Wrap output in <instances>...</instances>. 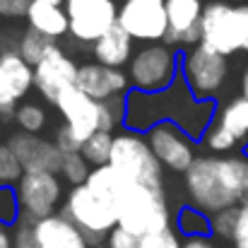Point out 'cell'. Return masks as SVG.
Segmentation results:
<instances>
[{"instance_id": "obj_1", "label": "cell", "mask_w": 248, "mask_h": 248, "mask_svg": "<svg viewBox=\"0 0 248 248\" xmlns=\"http://www.w3.org/2000/svg\"><path fill=\"white\" fill-rule=\"evenodd\" d=\"M217 101H198L183 75L176 78V82L164 92H138L130 89L125 96V130L147 135L159 123H173L183 133L190 135L193 142H200L207 133V128L215 123Z\"/></svg>"}, {"instance_id": "obj_2", "label": "cell", "mask_w": 248, "mask_h": 248, "mask_svg": "<svg viewBox=\"0 0 248 248\" xmlns=\"http://www.w3.org/2000/svg\"><path fill=\"white\" fill-rule=\"evenodd\" d=\"M188 205L198 207L207 217L239 207L248 198V159L244 155L198 157L186 171Z\"/></svg>"}, {"instance_id": "obj_3", "label": "cell", "mask_w": 248, "mask_h": 248, "mask_svg": "<svg viewBox=\"0 0 248 248\" xmlns=\"http://www.w3.org/2000/svg\"><path fill=\"white\" fill-rule=\"evenodd\" d=\"M113 210H116L118 227L140 239L171 227V210L164 190H155L133 181H123Z\"/></svg>"}, {"instance_id": "obj_4", "label": "cell", "mask_w": 248, "mask_h": 248, "mask_svg": "<svg viewBox=\"0 0 248 248\" xmlns=\"http://www.w3.org/2000/svg\"><path fill=\"white\" fill-rule=\"evenodd\" d=\"M202 46L219 56L236 51L248 53V5H229L224 0L205 2L202 12Z\"/></svg>"}, {"instance_id": "obj_5", "label": "cell", "mask_w": 248, "mask_h": 248, "mask_svg": "<svg viewBox=\"0 0 248 248\" xmlns=\"http://www.w3.org/2000/svg\"><path fill=\"white\" fill-rule=\"evenodd\" d=\"M108 166H113L125 181H133L155 190H164V166L155 157L147 138L140 133H133V130L116 133Z\"/></svg>"}, {"instance_id": "obj_6", "label": "cell", "mask_w": 248, "mask_h": 248, "mask_svg": "<svg viewBox=\"0 0 248 248\" xmlns=\"http://www.w3.org/2000/svg\"><path fill=\"white\" fill-rule=\"evenodd\" d=\"M181 63L183 56L169 44H147L135 51L128 65V78L138 92H164L181 75Z\"/></svg>"}, {"instance_id": "obj_7", "label": "cell", "mask_w": 248, "mask_h": 248, "mask_svg": "<svg viewBox=\"0 0 248 248\" xmlns=\"http://www.w3.org/2000/svg\"><path fill=\"white\" fill-rule=\"evenodd\" d=\"M61 215L68 217L92 248H101V244L108 239V234L118 227L116 212L111 205H106L101 198H96L87 186H75L61 207Z\"/></svg>"}, {"instance_id": "obj_8", "label": "cell", "mask_w": 248, "mask_h": 248, "mask_svg": "<svg viewBox=\"0 0 248 248\" xmlns=\"http://www.w3.org/2000/svg\"><path fill=\"white\" fill-rule=\"evenodd\" d=\"M181 75L198 101H207V99H215V94L222 89L229 75V63L224 56L198 44L195 48H188L183 53Z\"/></svg>"}, {"instance_id": "obj_9", "label": "cell", "mask_w": 248, "mask_h": 248, "mask_svg": "<svg viewBox=\"0 0 248 248\" xmlns=\"http://www.w3.org/2000/svg\"><path fill=\"white\" fill-rule=\"evenodd\" d=\"M15 190L22 205V219L29 224L61 212L58 207L63 202V183L58 173H24Z\"/></svg>"}, {"instance_id": "obj_10", "label": "cell", "mask_w": 248, "mask_h": 248, "mask_svg": "<svg viewBox=\"0 0 248 248\" xmlns=\"http://www.w3.org/2000/svg\"><path fill=\"white\" fill-rule=\"evenodd\" d=\"M118 24L133 36V41L164 44L169 34L166 0H123Z\"/></svg>"}, {"instance_id": "obj_11", "label": "cell", "mask_w": 248, "mask_h": 248, "mask_svg": "<svg viewBox=\"0 0 248 248\" xmlns=\"http://www.w3.org/2000/svg\"><path fill=\"white\" fill-rule=\"evenodd\" d=\"M80 63L58 44L46 53V58L34 68V89L51 104L58 101V96L78 84Z\"/></svg>"}, {"instance_id": "obj_12", "label": "cell", "mask_w": 248, "mask_h": 248, "mask_svg": "<svg viewBox=\"0 0 248 248\" xmlns=\"http://www.w3.org/2000/svg\"><path fill=\"white\" fill-rule=\"evenodd\" d=\"M145 138H147L155 157L159 159V164L169 171H173V173L186 176V171L198 159L195 157V142L190 140L188 133H183L173 123H159Z\"/></svg>"}, {"instance_id": "obj_13", "label": "cell", "mask_w": 248, "mask_h": 248, "mask_svg": "<svg viewBox=\"0 0 248 248\" xmlns=\"http://www.w3.org/2000/svg\"><path fill=\"white\" fill-rule=\"evenodd\" d=\"M10 150L19 159L24 173H61L63 169V152L56 147L53 140L29 133H12L7 140Z\"/></svg>"}, {"instance_id": "obj_14", "label": "cell", "mask_w": 248, "mask_h": 248, "mask_svg": "<svg viewBox=\"0 0 248 248\" xmlns=\"http://www.w3.org/2000/svg\"><path fill=\"white\" fill-rule=\"evenodd\" d=\"M202 0H166V15H169V34L164 44L171 48H195L202 44Z\"/></svg>"}, {"instance_id": "obj_15", "label": "cell", "mask_w": 248, "mask_h": 248, "mask_svg": "<svg viewBox=\"0 0 248 248\" xmlns=\"http://www.w3.org/2000/svg\"><path fill=\"white\" fill-rule=\"evenodd\" d=\"M75 87L80 92H84L89 99H94L96 104L116 99V96H128V92L133 89L128 73L116 70V68H104L94 61L80 65Z\"/></svg>"}, {"instance_id": "obj_16", "label": "cell", "mask_w": 248, "mask_h": 248, "mask_svg": "<svg viewBox=\"0 0 248 248\" xmlns=\"http://www.w3.org/2000/svg\"><path fill=\"white\" fill-rule=\"evenodd\" d=\"M121 2L116 0H99L80 12L70 15V39L75 44H96L104 34H108L118 24Z\"/></svg>"}, {"instance_id": "obj_17", "label": "cell", "mask_w": 248, "mask_h": 248, "mask_svg": "<svg viewBox=\"0 0 248 248\" xmlns=\"http://www.w3.org/2000/svg\"><path fill=\"white\" fill-rule=\"evenodd\" d=\"M53 106L61 111L65 125L78 135L82 145L99 130V104L89 99L84 92H80L78 87L65 89Z\"/></svg>"}, {"instance_id": "obj_18", "label": "cell", "mask_w": 248, "mask_h": 248, "mask_svg": "<svg viewBox=\"0 0 248 248\" xmlns=\"http://www.w3.org/2000/svg\"><path fill=\"white\" fill-rule=\"evenodd\" d=\"M27 27L36 29L48 39L70 36V17L65 12V0H34L27 15Z\"/></svg>"}, {"instance_id": "obj_19", "label": "cell", "mask_w": 248, "mask_h": 248, "mask_svg": "<svg viewBox=\"0 0 248 248\" xmlns=\"http://www.w3.org/2000/svg\"><path fill=\"white\" fill-rule=\"evenodd\" d=\"M34 234L41 248H92L84 234L61 212L34 224Z\"/></svg>"}, {"instance_id": "obj_20", "label": "cell", "mask_w": 248, "mask_h": 248, "mask_svg": "<svg viewBox=\"0 0 248 248\" xmlns=\"http://www.w3.org/2000/svg\"><path fill=\"white\" fill-rule=\"evenodd\" d=\"M133 36L116 24L108 34H104L96 44H92V58L94 63L104 65V68H116L123 70V65H130L135 51H133Z\"/></svg>"}, {"instance_id": "obj_21", "label": "cell", "mask_w": 248, "mask_h": 248, "mask_svg": "<svg viewBox=\"0 0 248 248\" xmlns=\"http://www.w3.org/2000/svg\"><path fill=\"white\" fill-rule=\"evenodd\" d=\"M0 82L15 104L34 89V68L17 53V48L0 51Z\"/></svg>"}, {"instance_id": "obj_22", "label": "cell", "mask_w": 248, "mask_h": 248, "mask_svg": "<svg viewBox=\"0 0 248 248\" xmlns=\"http://www.w3.org/2000/svg\"><path fill=\"white\" fill-rule=\"evenodd\" d=\"M227 133H232L236 140H244L248 138V99L244 96H236L232 101H227L217 118H215Z\"/></svg>"}, {"instance_id": "obj_23", "label": "cell", "mask_w": 248, "mask_h": 248, "mask_svg": "<svg viewBox=\"0 0 248 248\" xmlns=\"http://www.w3.org/2000/svg\"><path fill=\"white\" fill-rule=\"evenodd\" d=\"M56 46H58L56 39H48V36L39 34L36 29L27 27V29L22 31L19 41H17V53H19L31 68H36V65L46 58V53H48L51 48H56Z\"/></svg>"}, {"instance_id": "obj_24", "label": "cell", "mask_w": 248, "mask_h": 248, "mask_svg": "<svg viewBox=\"0 0 248 248\" xmlns=\"http://www.w3.org/2000/svg\"><path fill=\"white\" fill-rule=\"evenodd\" d=\"M176 232L188 239H207V236H212V222L198 207L183 205L176 215Z\"/></svg>"}, {"instance_id": "obj_25", "label": "cell", "mask_w": 248, "mask_h": 248, "mask_svg": "<svg viewBox=\"0 0 248 248\" xmlns=\"http://www.w3.org/2000/svg\"><path fill=\"white\" fill-rule=\"evenodd\" d=\"M113 140H116L113 133H101V130H96V133L82 145V157L94 166V169H96V166H106L111 162Z\"/></svg>"}, {"instance_id": "obj_26", "label": "cell", "mask_w": 248, "mask_h": 248, "mask_svg": "<svg viewBox=\"0 0 248 248\" xmlns=\"http://www.w3.org/2000/svg\"><path fill=\"white\" fill-rule=\"evenodd\" d=\"M46 121H48V116H46V111H44L39 104L27 101V104H19V106H17L15 123L19 125V130H22V133L39 135V133L46 128Z\"/></svg>"}, {"instance_id": "obj_27", "label": "cell", "mask_w": 248, "mask_h": 248, "mask_svg": "<svg viewBox=\"0 0 248 248\" xmlns=\"http://www.w3.org/2000/svg\"><path fill=\"white\" fill-rule=\"evenodd\" d=\"M125 123V96H116L99 104V130L113 133L118 125Z\"/></svg>"}, {"instance_id": "obj_28", "label": "cell", "mask_w": 248, "mask_h": 248, "mask_svg": "<svg viewBox=\"0 0 248 248\" xmlns=\"http://www.w3.org/2000/svg\"><path fill=\"white\" fill-rule=\"evenodd\" d=\"M22 219V205L15 186H0V227H15Z\"/></svg>"}, {"instance_id": "obj_29", "label": "cell", "mask_w": 248, "mask_h": 248, "mask_svg": "<svg viewBox=\"0 0 248 248\" xmlns=\"http://www.w3.org/2000/svg\"><path fill=\"white\" fill-rule=\"evenodd\" d=\"M92 169H94V166L84 159L82 152H78V155H65V157H63L61 176H63L73 188H75V186H84V183H87V178H89Z\"/></svg>"}, {"instance_id": "obj_30", "label": "cell", "mask_w": 248, "mask_h": 248, "mask_svg": "<svg viewBox=\"0 0 248 248\" xmlns=\"http://www.w3.org/2000/svg\"><path fill=\"white\" fill-rule=\"evenodd\" d=\"M24 176V169L7 142H0V186H17Z\"/></svg>"}, {"instance_id": "obj_31", "label": "cell", "mask_w": 248, "mask_h": 248, "mask_svg": "<svg viewBox=\"0 0 248 248\" xmlns=\"http://www.w3.org/2000/svg\"><path fill=\"white\" fill-rule=\"evenodd\" d=\"M202 140H205V147H207L215 157H217V155H224V152H232V150L239 145V140H236L232 133H227L217 121L207 128V133H205Z\"/></svg>"}, {"instance_id": "obj_32", "label": "cell", "mask_w": 248, "mask_h": 248, "mask_svg": "<svg viewBox=\"0 0 248 248\" xmlns=\"http://www.w3.org/2000/svg\"><path fill=\"white\" fill-rule=\"evenodd\" d=\"M210 222H212V236H222V239H232L234 241L236 224H239V207L222 210V212L212 215Z\"/></svg>"}, {"instance_id": "obj_33", "label": "cell", "mask_w": 248, "mask_h": 248, "mask_svg": "<svg viewBox=\"0 0 248 248\" xmlns=\"http://www.w3.org/2000/svg\"><path fill=\"white\" fill-rule=\"evenodd\" d=\"M181 234L169 227L164 232H157V234H150V236H142V248H181Z\"/></svg>"}, {"instance_id": "obj_34", "label": "cell", "mask_w": 248, "mask_h": 248, "mask_svg": "<svg viewBox=\"0 0 248 248\" xmlns=\"http://www.w3.org/2000/svg\"><path fill=\"white\" fill-rule=\"evenodd\" d=\"M12 244L15 248H41V244L36 241V234H34V224L19 219L15 227H12Z\"/></svg>"}, {"instance_id": "obj_35", "label": "cell", "mask_w": 248, "mask_h": 248, "mask_svg": "<svg viewBox=\"0 0 248 248\" xmlns=\"http://www.w3.org/2000/svg\"><path fill=\"white\" fill-rule=\"evenodd\" d=\"M53 142H56V147H58L63 155H78V152H82V142L78 140V135H75L65 123H63V125H58Z\"/></svg>"}, {"instance_id": "obj_36", "label": "cell", "mask_w": 248, "mask_h": 248, "mask_svg": "<svg viewBox=\"0 0 248 248\" xmlns=\"http://www.w3.org/2000/svg\"><path fill=\"white\" fill-rule=\"evenodd\" d=\"M106 246L108 248H142V239L135 236V234H130V232H125V229H121V227H116L108 234Z\"/></svg>"}, {"instance_id": "obj_37", "label": "cell", "mask_w": 248, "mask_h": 248, "mask_svg": "<svg viewBox=\"0 0 248 248\" xmlns=\"http://www.w3.org/2000/svg\"><path fill=\"white\" fill-rule=\"evenodd\" d=\"M34 0H0V17L2 19H22L29 15Z\"/></svg>"}, {"instance_id": "obj_38", "label": "cell", "mask_w": 248, "mask_h": 248, "mask_svg": "<svg viewBox=\"0 0 248 248\" xmlns=\"http://www.w3.org/2000/svg\"><path fill=\"white\" fill-rule=\"evenodd\" d=\"M234 248H248V198L239 205V224L234 234Z\"/></svg>"}, {"instance_id": "obj_39", "label": "cell", "mask_w": 248, "mask_h": 248, "mask_svg": "<svg viewBox=\"0 0 248 248\" xmlns=\"http://www.w3.org/2000/svg\"><path fill=\"white\" fill-rule=\"evenodd\" d=\"M17 106H19V104H15V101L7 96V92H5V84L0 82V116H2V118H15V113H17Z\"/></svg>"}, {"instance_id": "obj_40", "label": "cell", "mask_w": 248, "mask_h": 248, "mask_svg": "<svg viewBox=\"0 0 248 248\" xmlns=\"http://www.w3.org/2000/svg\"><path fill=\"white\" fill-rule=\"evenodd\" d=\"M94 2H99V0H65V12H68V17H70V15L80 12V10L94 5Z\"/></svg>"}, {"instance_id": "obj_41", "label": "cell", "mask_w": 248, "mask_h": 248, "mask_svg": "<svg viewBox=\"0 0 248 248\" xmlns=\"http://www.w3.org/2000/svg\"><path fill=\"white\" fill-rule=\"evenodd\" d=\"M181 248H217L210 239H186Z\"/></svg>"}, {"instance_id": "obj_42", "label": "cell", "mask_w": 248, "mask_h": 248, "mask_svg": "<svg viewBox=\"0 0 248 248\" xmlns=\"http://www.w3.org/2000/svg\"><path fill=\"white\" fill-rule=\"evenodd\" d=\"M0 248H15V244H12V234H10L5 227H0Z\"/></svg>"}, {"instance_id": "obj_43", "label": "cell", "mask_w": 248, "mask_h": 248, "mask_svg": "<svg viewBox=\"0 0 248 248\" xmlns=\"http://www.w3.org/2000/svg\"><path fill=\"white\" fill-rule=\"evenodd\" d=\"M241 96L248 99V68H246V73H244V78H241Z\"/></svg>"}, {"instance_id": "obj_44", "label": "cell", "mask_w": 248, "mask_h": 248, "mask_svg": "<svg viewBox=\"0 0 248 248\" xmlns=\"http://www.w3.org/2000/svg\"><path fill=\"white\" fill-rule=\"evenodd\" d=\"M241 155H244V157H246V159H248V142H246V145H244V150H241Z\"/></svg>"}, {"instance_id": "obj_45", "label": "cell", "mask_w": 248, "mask_h": 248, "mask_svg": "<svg viewBox=\"0 0 248 248\" xmlns=\"http://www.w3.org/2000/svg\"><path fill=\"white\" fill-rule=\"evenodd\" d=\"M104 248H108V246H104Z\"/></svg>"}, {"instance_id": "obj_46", "label": "cell", "mask_w": 248, "mask_h": 248, "mask_svg": "<svg viewBox=\"0 0 248 248\" xmlns=\"http://www.w3.org/2000/svg\"><path fill=\"white\" fill-rule=\"evenodd\" d=\"M236 2H239V0H236Z\"/></svg>"}]
</instances>
